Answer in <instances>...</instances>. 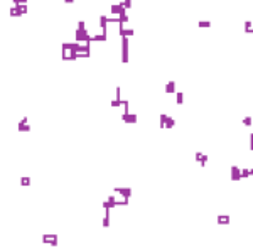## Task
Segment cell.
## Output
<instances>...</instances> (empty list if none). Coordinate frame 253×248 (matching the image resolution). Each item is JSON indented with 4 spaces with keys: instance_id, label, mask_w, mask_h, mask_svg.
<instances>
[{
    "instance_id": "1",
    "label": "cell",
    "mask_w": 253,
    "mask_h": 248,
    "mask_svg": "<svg viewBox=\"0 0 253 248\" xmlns=\"http://www.w3.org/2000/svg\"><path fill=\"white\" fill-rule=\"evenodd\" d=\"M122 61L123 63L128 61V37L122 39Z\"/></svg>"
},
{
    "instance_id": "2",
    "label": "cell",
    "mask_w": 253,
    "mask_h": 248,
    "mask_svg": "<svg viewBox=\"0 0 253 248\" xmlns=\"http://www.w3.org/2000/svg\"><path fill=\"white\" fill-rule=\"evenodd\" d=\"M165 91L167 93H176V81H169L167 85H165Z\"/></svg>"
},
{
    "instance_id": "3",
    "label": "cell",
    "mask_w": 253,
    "mask_h": 248,
    "mask_svg": "<svg viewBox=\"0 0 253 248\" xmlns=\"http://www.w3.org/2000/svg\"><path fill=\"white\" fill-rule=\"evenodd\" d=\"M251 29H253V22H251V20H245V22H243V31L250 32Z\"/></svg>"
},
{
    "instance_id": "4",
    "label": "cell",
    "mask_w": 253,
    "mask_h": 248,
    "mask_svg": "<svg viewBox=\"0 0 253 248\" xmlns=\"http://www.w3.org/2000/svg\"><path fill=\"white\" fill-rule=\"evenodd\" d=\"M197 26H199L201 29H202V27H204V29H208V27H211L213 24L209 22V20H199V22H197Z\"/></svg>"
},
{
    "instance_id": "5",
    "label": "cell",
    "mask_w": 253,
    "mask_h": 248,
    "mask_svg": "<svg viewBox=\"0 0 253 248\" xmlns=\"http://www.w3.org/2000/svg\"><path fill=\"white\" fill-rule=\"evenodd\" d=\"M176 100H177V103L180 105V103L184 101V93L182 91H176Z\"/></svg>"
},
{
    "instance_id": "6",
    "label": "cell",
    "mask_w": 253,
    "mask_h": 248,
    "mask_svg": "<svg viewBox=\"0 0 253 248\" xmlns=\"http://www.w3.org/2000/svg\"><path fill=\"white\" fill-rule=\"evenodd\" d=\"M20 184L29 186V184H31V179H29V177H22V179H20Z\"/></svg>"
},
{
    "instance_id": "7",
    "label": "cell",
    "mask_w": 253,
    "mask_h": 248,
    "mask_svg": "<svg viewBox=\"0 0 253 248\" xmlns=\"http://www.w3.org/2000/svg\"><path fill=\"white\" fill-rule=\"evenodd\" d=\"M243 123L247 125V127H250V125H251V117H245L243 118Z\"/></svg>"
},
{
    "instance_id": "8",
    "label": "cell",
    "mask_w": 253,
    "mask_h": 248,
    "mask_svg": "<svg viewBox=\"0 0 253 248\" xmlns=\"http://www.w3.org/2000/svg\"><path fill=\"white\" fill-rule=\"evenodd\" d=\"M122 5L125 7V9H130V5H132V0H123V3Z\"/></svg>"
},
{
    "instance_id": "9",
    "label": "cell",
    "mask_w": 253,
    "mask_h": 248,
    "mask_svg": "<svg viewBox=\"0 0 253 248\" xmlns=\"http://www.w3.org/2000/svg\"><path fill=\"white\" fill-rule=\"evenodd\" d=\"M250 140H251V150H253V134L250 135Z\"/></svg>"
}]
</instances>
